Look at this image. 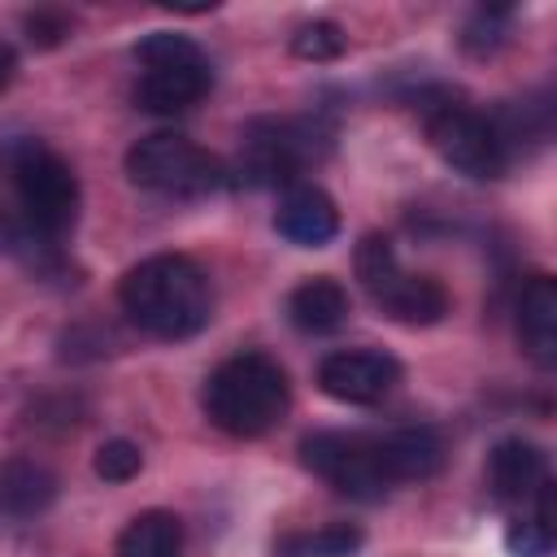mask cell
<instances>
[{
  "instance_id": "2",
  "label": "cell",
  "mask_w": 557,
  "mask_h": 557,
  "mask_svg": "<svg viewBox=\"0 0 557 557\" xmlns=\"http://www.w3.org/2000/svg\"><path fill=\"white\" fill-rule=\"evenodd\" d=\"M200 405L218 431H226L235 440H257L283 422V413L292 405V383L274 357L235 352L205 379Z\"/></svg>"
},
{
  "instance_id": "14",
  "label": "cell",
  "mask_w": 557,
  "mask_h": 557,
  "mask_svg": "<svg viewBox=\"0 0 557 557\" xmlns=\"http://www.w3.org/2000/svg\"><path fill=\"white\" fill-rule=\"evenodd\" d=\"M518 339L535 366L557 361V283L548 274H531L518 296Z\"/></svg>"
},
{
  "instance_id": "6",
  "label": "cell",
  "mask_w": 557,
  "mask_h": 557,
  "mask_svg": "<svg viewBox=\"0 0 557 557\" xmlns=\"http://www.w3.org/2000/svg\"><path fill=\"white\" fill-rule=\"evenodd\" d=\"M126 174L135 187H148L161 196H183V200L209 196L226 183V165L213 152H205L187 135H170V131L144 135L126 152Z\"/></svg>"
},
{
  "instance_id": "23",
  "label": "cell",
  "mask_w": 557,
  "mask_h": 557,
  "mask_svg": "<svg viewBox=\"0 0 557 557\" xmlns=\"http://www.w3.org/2000/svg\"><path fill=\"white\" fill-rule=\"evenodd\" d=\"M26 35L35 48H57L70 35V17L52 13V9H35V13H26Z\"/></svg>"
},
{
  "instance_id": "19",
  "label": "cell",
  "mask_w": 557,
  "mask_h": 557,
  "mask_svg": "<svg viewBox=\"0 0 557 557\" xmlns=\"http://www.w3.org/2000/svg\"><path fill=\"white\" fill-rule=\"evenodd\" d=\"M505 548L513 557H548L553 553V518L544 513H522L505 531Z\"/></svg>"
},
{
  "instance_id": "11",
  "label": "cell",
  "mask_w": 557,
  "mask_h": 557,
  "mask_svg": "<svg viewBox=\"0 0 557 557\" xmlns=\"http://www.w3.org/2000/svg\"><path fill=\"white\" fill-rule=\"evenodd\" d=\"M487 483H492V496L505 500V505H522L535 513V505L544 496H553V483H548V457L540 444L531 440H500L492 453H487Z\"/></svg>"
},
{
  "instance_id": "8",
  "label": "cell",
  "mask_w": 557,
  "mask_h": 557,
  "mask_svg": "<svg viewBox=\"0 0 557 557\" xmlns=\"http://www.w3.org/2000/svg\"><path fill=\"white\" fill-rule=\"evenodd\" d=\"M300 461L352 500H379L392 492L379 461V431H313L300 440Z\"/></svg>"
},
{
  "instance_id": "10",
  "label": "cell",
  "mask_w": 557,
  "mask_h": 557,
  "mask_svg": "<svg viewBox=\"0 0 557 557\" xmlns=\"http://www.w3.org/2000/svg\"><path fill=\"white\" fill-rule=\"evenodd\" d=\"M400 383V361L383 348H344L322 357L318 387L344 405H374Z\"/></svg>"
},
{
  "instance_id": "3",
  "label": "cell",
  "mask_w": 557,
  "mask_h": 557,
  "mask_svg": "<svg viewBox=\"0 0 557 557\" xmlns=\"http://www.w3.org/2000/svg\"><path fill=\"white\" fill-rule=\"evenodd\" d=\"M4 170L17 191L26 226L48 239H61L78 218V178L70 161L52 152L44 139H13L4 148Z\"/></svg>"
},
{
  "instance_id": "22",
  "label": "cell",
  "mask_w": 557,
  "mask_h": 557,
  "mask_svg": "<svg viewBox=\"0 0 557 557\" xmlns=\"http://www.w3.org/2000/svg\"><path fill=\"white\" fill-rule=\"evenodd\" d=\"M505 22H509V9H479L466 26V48L470 52H492L505 39Z\"/></svg>"
},
{
  "instance_id": "12",
  "label": "cell",
  "mask_w": 557,
  "mask_h": 557,
  "mask_svg": "<svg viewBox=\"0 0 557 557\" xmlns=\"http://www.w3.org/2000/svg\"><path fill=\"white\" fill-rule=\"evenodd\" d=\"M274 231L292 239L296 248H322L339 235V209L322 187L292 183L274 209Z\"/></svg>"
},
{
  "instance_id": "13",
  "label": "cell",
  "mask_w": 557,
  "mask_h": 557,
  "mask_svg": "<svg viewBox=\"0 0 557 557\" xmlns=\"http://www.w3.org/2000/svg\"><path fill=\"white\" fill-rule=\"evenodd\" d=\"M379 461L392 487L431 479L444 466V440L435 426H392V431H379Z\"/></svg>"
},
{
  "instance_id": "16",
  "label": "cell",
  "mask_w": 557,
  "mask_h": 557,
  "mask_svg": "<svg viewBox=\"0 0 557 557\" xmlns=\"http://www.w3.org/2000/svg\"><path fill=\"white\" fill-rule=\"evenodd\" d=\"M57 500V474L35 457H9L0 466V518H35Z\"/></svg>"
},
{
  "instance_id": "24",
  "label": "cell",
  "mask_w": 557,
  "mask_h": 557,
  "mask_svg": "<svg viewBox=\"0 0 557 557\" xmlns=\"http://www.w3.org/2000/svg\"><path fill=\"white\" fill-rule=\"evenodd\" d=\"M13 74H17V57H13V48L0 39V91L13 83Z\"/></svg>"
},
{
  "instance_id": "4",
  "label": "cell",
  "mask_w": 557,
  "mask_h": 557,
  "mask_svg": "<svg viewBox=\"0 0 557 557\" xmlns=\"http://www.w3.org/2000/svg\"><path fill=\"white\" fill-rule=\"evenodd\" d=\"M135 61L144 65L135 100L148 113H183L213 87V65L205 48L174 30H152L135 44Z\"/></svg>"
},
{
  "instance_id": "5",
  "label": "cell",
  "mask_w": 557,
  "mask_h": 557,
  "mask_svg": "<svg viewBox=\"0 0 557 557\" xmlns=\"http://www.w3.org/2000/svg\"><path fill=\"white\" fill-rule=\"evenodd\" d=\"M357 278L370 292V300L405 326H431L448 313V292L431 274H409L396 261V248L387 235H366L357 244Z\"/></svg>"
},
{
  "instance_id": "18",
  "label": "cell",
  "mask_w": 557,
  "mask_h": 557,
  "mask_svg": "<svg viewBox=\"0 0 557 557\" xmlns=\"http://www.w3.org/2000/svg\"><path fill=\"white\" fill-rule=\"evenodd\" d=\"M361 531L348 522H331V527H313V531H287L278 535L274 553L278 557H352L361 548Z\"/></svg>"
},
{
  "instance_id": "15",
  "label": "cell",
  "mask_w": 557,
  "mask_h": 557,
  "mask_svg": "<svg viewBox=\"0 0 557 557\" xmlns=\"http://www.w3.org/2000/svg\"><path fill=\"white\" fill-rule=\"evenodd\" d=\"M352 313L348 305V292L339 278L331 274H318V278H305L292 296H287V318L296 331L305 335H331L344 326V318Z\"/></svg>"
},
{
  "instance_id": "17",
  "label": "cell",
  "mask_w": 557,
  "mask_h": 557,
  "mask_svg": "<svg viewBox=\"0 0 557 557\" xmlns=\"http://www.w3.org/2000/svg\"><path fill=\"white\" fill-rule=\"evenodd\" d=\"M117 557H183V527L165 509H148L117 535Z\"/></svg>"
},
{
  "instance_id": "21",
  "label": "cell",
  "mask_w": 557,
  "mask_h": 557,
  "mask_svg": "<svg viewBox=\"0 0 557 557\" xmlns=\"http://www.w3.org/2000/svg\"><path fill=\"white\" fill-rule=\"evenodd\" d=\"M139 466H144V453H139V444H131V440H104V444L96 448V474H100L104 483H126V479L139 474Z\"/></svg>"
},
{
  "instance_id": "1",
  "label": "cell",
  "mask_w": 557,
  "mask_h": 557,
  "mask_svg": "<svg viewBox=\"0 0 557 557\" xmlns=\"http://www.w3.org/2000/svg\"><path fill=\"white\" fill-rule=\"evenodd\" d=\"M122 313L152 339H187L213 313V292L205 270L183 252H157L126 270L117 287Z\"/></svg>"
},
{
  "instance_id": "9",
  "label": "cell",
  "mask_w": 557,
  "mask_h": 557,
  "mask_svg": "<svg viewBox=\"0 0 557 557\" xmlns=\"http://www.w3.org/2000/svg\"><path fill=\"white\" fill-rule=\"evenodd\" d=\"M326 135L318 131V122H296V117H261L244 131V144H239V165L235 174L244 183H257V187H274V183H287L318 157V144Z\"/></svg>"
},
{
  "instance_id": "7",
  "label": "cell",
  "mask_w": 557,
  "mask_h": 557,
  "mask_svg": "<svg viewBox=\"0 0 557 557\" xmlns=\"http://www.w3.org/2000/svg\"><path fill=\"white\" fill-rule=\"evenodd\" d=\"M426 135L435 144V152L466 178H500L509 170V148L496 131V122L470 104H431L426 109Z\"/></svg>"
},
{
  "instance_id": "20",
  "label": "cell",
  "mask_w": 557,
  "mask_h": 557,
  "mask_svg": "<svg viewBox=\"0 0 557 557\" xmlns=\"http://www.w3.org/2000/svg\"><path fill=\"white\" fill-rule=\"evenodd\" d=\"M292 52L305 61H335L344 52V30L335 22H309L292 35Z\"/></svg>"
}]
</instances>
